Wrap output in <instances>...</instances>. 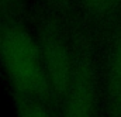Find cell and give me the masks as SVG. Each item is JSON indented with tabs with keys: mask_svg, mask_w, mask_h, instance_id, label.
I'll return each mask as SVG.
<instances>
[{
	"mask_svg": "<svg viewBox=\"0 0 121 117\" xmlns=\"http://www.w3.org/2000/svg\"><path fill=\"white\" fill-rule=\"evenodd\" d=\"M62 99L65 117L94 116V89L90 73L85 68H75L69 88Z\"/></svg>",
	"mask_w": 121,
	"mask_h": 117,
	"instance_id": "cell-3",
	"label": "cell"
},
{
	"mask_svg": "<svg viewBox=\"0 0 121 117\" xmlns=\"http://www.w3.org/2000/svg\"><path fill=\"white\" fill-rule=\"evenodd\" d=\"M17 0H0V14H9L14 10Z\"/></svg>",
	"mask_w": 121,
	"mask_h": 117,
	"instance_id": "cell-6",
	"label": "cell"
},
{
	"mask_svg": "<svg viewBox=\"0 0 121 117\" xmlns=\"http://www.w3.org/2000/svg\"><path fill=\"white\" fill-rule=\"evenodd\" d=\"M111 79H113V90H114L116 99H118V102L121 104V44L118 47V50H117V52H116Z\"/></svg>",
	"mask_w": 121,
	"mask_h": 117,
	"instance_id": "cell-5",
	"label": "cell"
},
{
	"mask_svg": "<svg viewBox=\"0 0 121 117\" xmlns=\"http://www.w3.org/2000/svg\"><path fill=\"white\" fill-rule=\"evenodd\" d=\"M89 3H90L94 9L104 10V9H108L114 3V0H89Z\"/></svg>",
	"mask_w": 121,
	"mask_h": 117,
	"instance_id": "cell-7",
	"label": "cell"
},
{
	"mask_svg": "<svg viewBox=\"0 0 121 117\" xmlns=\"http://www.w3.org/2000/svg\"><path fill=\"white\" fill-rule=\"evenodd\" d=\"M0 61L18 96L42 97L49 92L39 44L14 21L0 24Z\"/></svg>",
	"mask_w": 121,
	"mask_h": 117,
	"instance_id": "cell-1",
	"label": "cell"
},
{
	"mask_svg": "<svg viewBox=\"0 0 121 117\" xmlns=\"http://www.w3.org/2000/svg\"><path fill=\"white\" fill-rule=\"evenodd\" d=\"M17 117H52L48 107L41 102V97L18 96Z\"/></svg>",
	"mask_w": 121,
	"mask_h": 117,
	"instance_id": "cell-4",
	"label": "cell"
},
{
	"mask_svg": "<svg viewBox=\"0 0 121 117\" xmlns=\"http://www.w3.org/2000/svg\"><path fill=\"white\" fill-rule=\"evenodd\" d=\"M39 48L49 92H52L55 96L63 97L75 71L69 51L62 38L49 28L44 31Z\"/></svg>",
	"mask_w": 121,
	"mask_h": 117,
	"instance_id": "cell-2",
	"label": "cell"
},
{
	"mask_svg": "<svg viewBox=\"0 0 121 117\" xmlns=\"http://www.w3.org/2000/svg\"><path fill=\"white\" fill-rule=\"evenodd\" d=\"M58 1H62V0H58Z\"/></svg>",
	"mask_w": 121,
	"mask_h": 117,
	"instance_id": "cell-8",
	"label": "cell"
}]
</instances>
